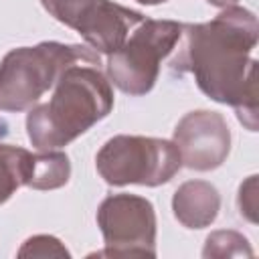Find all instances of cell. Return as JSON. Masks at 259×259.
I'll use <instances>...</instances> for the list:
<instances>
[{
	"instance_id": "30bf717a",
	"label": "cell",
	"mask_w": 259,
	"mask_h": 259,
	"mask_svg": "<svg viewBox=\"0 0 259 259\" xmlns=\"http://www.w3.org/2000/svg\"><path fill=\"white\" fill-rule=\"evenodd\" d=\"M32 152L0 144V204H4L20 186H28L32 170Z\"/></svg>"
},
{
	"instance_id": "277c9868",
	"label": "cell",
	"mask_w": 259,
	"mask_h": 259,
	"mask_svg": "<svg viewBox=\"0 0 259 259\" xmlns=\"http://www.w3.org/2000/svg\"><path fill=\"white\" fill-rule=\"evenodd\" d=\"M99 176L111 186H160L174 178L182 160L174 142L146 136H113L95 156Z\"/></svg>"
},
{
	"instance_id": "2e32d148",
	"label": "cell",
	"mask_w": 259,
	"mask_h": 259,
	"mask_svg": "<svg viewBox=\"0 0 259 259\" xmlns=\"http://www.w3.org/2000/svg\"><path fill=\"white\" fill-rule=\"evenodd\" d=\"M136 2L146 4V6H154V4H162V2H166V0H136Z\"/></svg>"
},
{
	"instance_id": "9a60e30c",
	"label": "cell",
	"mask_w": 259,
	"mask_h": 259,
	"mask_svg": "<svg viewBox=\"0 0 259 259\" xmlns=\"http://www.w3.org/2000/svg\"><path fill=\"white\" fill-rule=\"evenodd\" d=\"M206 2H210V4H214V6H233L237 0H206Z\"/></svg>"
},
{
	"instance_id": "8992f818",
	"label": "cell",
	"mask_w": 259,
	"mask_h": 259,
	"mask_svg": "<svg viewBox=\"0 0 259 259\" xmlns=\"http://www.w3.org/2000/svg\"><path fill=\"white\" fill-rule=\"evenodd\" d=\"M105 249L97 257H156V210L138 194H111L97 208Z\"/></svg>"
},
{
	"instance_id": "5b68a950",
	"label": "cell",
	"mask_w": 259,
	"mask_h": 259,
	"mask_svg": "<svg viewBox=\"0 0 259 259\" xmlns=\"http://www.w3.org/2000/svg\"><path fill=\"white\" fill-rule=\"evenodd\" d=\"M182 36V24L174 20L144 18L123 40L107 55V75L111 83L130 95H146L158 81L162 61L176 49Z\"/></svg>"
},
{
	"instance_id": "4fadbf2b",
	"label": "cell",
	"mask_w": 259,
	"mask_h": 259,
	"mask_svg": "<svg viewBox=\"0 0 259 259\" xmlns=\"http://www.w3.org/2000/svg\"><path fill=\"white\" fill-rule=\"evenodd\" d=\"M18 257H71L67 247L51 235H34L22 243L18 249Z\"/></svg>"
},
{
	"instance_id": "6da1fadb",
	"label": "cell",
	"mask_w": 259,
	"mask_h": 259,
	"mask_svg": "<svg viewBox=\"0 0 259 259\" xmlns=\"http://www.w3.org/2000/svg\"><path fill=\"white\" fill-rule=\"evenodd\" d=\"M257 16L241 6H227L208 22L182 24L170 67L192 73L198 89L217 103L231 105L239 121L257 132Z\"/></svg>"
},
{
	"instance_id": "7a4b0ae2",
	"label": "cell",
	"mask_w": 259,
	"mask_h": 259,
	"mask_svg": "<svg viewBox=\"0 0 259 259\" xmlns=\"http://www.w3.org/2000/svg\"><path fill=\"white\" fill-rule=\"evenodd\" d=\"M111 107L113 91L103 73L73 65L55 83L53 97L26 113L28 140L36 150H57L107 117Z\"/></svg>"
},
{
	"instance_id": "ba28073f",
	"label": "cell",
	"mask_w": 259,
	"mask_h": 259,
	"mask_svg": "<svg viewBox=\"0 0 259 259\" xmlns=\"http://www.w3.org/2000/svg\"><path fill=\"white\" fill-rule=\"evenodd\" d=\"M174 146L186 168L208 172L219 168L231 150V130L219 111H190L174 127Z\"/></svg>"
},
{
	"instance_id": "5bb4252c",
	"label": "cell",
	"mask_w": 259,
	"mask_h": 259,
	"mask_svg": "<svg viewBox=\"0 0 259 259\" xmlns=\"http://www.w3.org/2000/svg\"><path fill=\"white\" fill-rule=\"evenodd\" d=\"M239 210L247 221L257 223V176L255 174L249 176L239 188Z\"/></svg>"
},
{
	"instance_id": "52a82bcc",
	"label": "cell",
	"mask_w": 259,
	"mask_h": 259,
	"mask_svg": "<svg viewBox=\"0 0 259 259\" xmlns=\"http://www.w3.org/2000/svg\"><path fill=\"white\" fill-rule=\"evenodd\" d=\"M45 10L65 26L77 30L95 51L113 53L127 38L144 14L111 0H40Z\"/></svg>"
},
{
	"instance_id": "9c48e42d",
	"label": "cell",
	"mask_w": 259,
	"mask_h": 259,
	"mask_svg": "<svg viewBox=\"0 0 259 259\" xmlns=\"http://www.w3.org/2000/svg\"><path fill=\"white\" fill-rule=\"evenodd\" d=\"M172 210L186 229H204L214 223L221 210L219 190L204 180H188L172 196Z\"/></svg>"
},
{
	"instance_id": "8fae6325",
	"label": "cell",
	"mask_w": 259,
	"mask_h": 259,
	"mask_svg": "<svg viewBox=\"0 0 259 259\" xmlns=\"http://www.w3.org/2000/svg\"><path fill=\"white\" fill-rule=\"evenodd\" d=\"M71 162L67 154L55 150H40L32 156V170L28 186L34 190H55L69 182Z\"/></svg>"
},
{
	"instance_id": "3957f363",
	"label": "cell",
	"mask_w": 259,
	"mask_h": 259,
	"mask_svg": "<svg viewBox=\"0 0 259 259\" xmlns=\"http://www.w3.org/2000/svg\"><path fill=\"white\" fill-rule=\"evenodd\" d=\"M73 65H99V55L83 45L38 42L12 49L0 63V109L24 111Z\"/></svg>"
},
{
	"instance_id": "7c38bea8",
	"label": "cell",
	"mask_w": 259,
	"mask_h": 259,
	"mask_svg": "<svg viewBox=\"0 0 259 259\" xmlns=\"http://www.w3.org/2000/svg\"><path fill=\"white\" fill-rule=\"evenodd\" d=\"M253 249L247 241L237 231H214L206 237L202 257H251Z\"/></svg>"
}]
</instances>
